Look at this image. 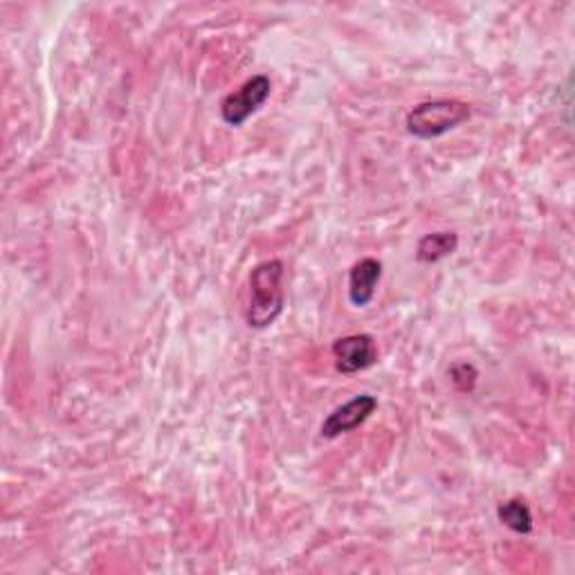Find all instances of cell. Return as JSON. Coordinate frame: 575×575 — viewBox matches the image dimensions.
<instances>
[{"mask_svg": "<svg viewBox=\"0 0 575 575\" xmlns=\"http://www.w3.org/2000/svg\"><path fill=\"white\" fill-rule=\"evenodd\" d=\"M284 275L286 271L279 258L254 265V271L250 273V303L245 311L250 329L263 331L281 318L286 306Z\"/></svg>", "mask_w": 575, "mask_h": 575, "instance_id": "obj_1", "label": "cell"}, {"mask_svg": "<svg viewBox=\"0 0 575 575\" xmlns=\"http://www.w3.org/2000/svg\"><path fill=\"white\" fill-rule=\"evenodd\" d=\"M472 117L470 104L461 100H429L416 104L407 117V133L418 140H436Z\"/></svg>", "mask_w": 575, "mask_h": 575, "instance_id": "obj_2", "label": "cell"}, {"mask_svg": "<svg viewBox=\"0 0 575 575\" xmlns=\"http://www.w3.org/2000/svg\"><path fill=\"white\" fill-rule=\"evenodd\" d=\"M273 81L268 74H254L243 81L234 93L220 102V117L228 126L241 128L265 102L271 100Z\"/></svg>", "mask_w": 575, "mask_h": 575, "instance_id": "obj_3", "label": "cell"}, {"mask_svg": "<svg viewBox=\"0 0 575 575\" xmlns=\"http://www.w3.org/2000/svg\"><path fill=\"white\" fill-rule=\"evenodd\" d=\"M376 410H378V398L371 393H360L356 398H350L348 403L333 410L322 423L320 434L322 438H329V440L340 438L342 434H348L353 429L363 427L373 416Z\"/></svg>", "mask_w": 575, "mask_h": 575, "instance_id": "obj_4", "label": "cell"}, {"mask_svg": "<svg viewBox=\"0 0 575 575\" xmlns=\"http://www.w3.org/2000/svg\"><path fill=\"white\" fill-rule=\"evenodd\" d=\"M333 358L335 367L344 376L360 373L376 365L378 360V346L373 335L369 333H356L335 340L333 344Z\"/></svg>", "mask_w": 575, "mask_h": 575, "instance_id": "obj_5", "label": "cell"}, {"mask_svg": "<svg viewBox=\"0 0 575 575\" xmlns=\"http://www.w3.org/2000/svg\"><path fill=\"white\" fill-rule=\"evenodd\" d=\"M380 279H382V263L373 256L360 258L348 273V301L356 308H367L376 297V288Z\"/></svg>", "mask_w": 575, "mask_h": 575, "instance_id": "obj_6", "label": "cell"}, {"mask_svg": "<svg viewBox=\"0 0 575 575\" xmlns=\"http://www.w3.org/2000/svg\"><path fill=\"white\" fill-rule=\"evenodd\" d=\"M459 248V234L457 232H432L425 234L416 245V258L421 263H438L455 254Z\"/></svg>", "mask_w": 575, "mask_h": 575, "instance_id": "obj_7", "label": "cell"}, {"mask_svg": "<svg viewBox=\"0 0 575 575\" xmlns=\"http://www.w3.org/2000/svg\"><path fill=\"white\" fill-rule=\"evenodd\" d=\"M499 521L510 528L517 536H528L533 533V513H530V506L524 499H508L499 504L497 508Z\"/></svg>", "mask_w": 575, "mask_h": 575, "instance_id": "obj_8", "label": "cell"}, {"mask_svg": "<svg viewBox=\"0 0 575 575\" xmlns=\"http://www.w3.org/2000/svg\"><path fill=\"white\" fill-rule=\"evenodd\" d=\"M476 378H479V371H476L474 365H470V363H457V365H452V369H450V380H452V384H455L459 391H463V393H468V391L474 389Z\"/></svg>", "mask_w": 575, "mask_h": 575, "instance_id": "obj_9", "label": "cell"}]
</instances>
